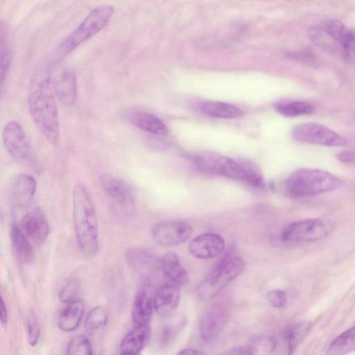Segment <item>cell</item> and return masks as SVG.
<instances>
[{
  "mask_svg": "<svg viewBox=\"0 0 355 355\" xmlns=\"http://www.w3.org/2000/svg\"><path fill=\"white\" fill-rule=\"evenodd\" d=\"M55 96L66 105H73L77 96V82L75 73L71 69L59 72L51 79Z\"/></svg>",
  "mask_w": 355,
  "mask_h": 355,
  "instance_id": "16",
  "label": "cell"
},
{
  "mask_svg": "<svg viewBox=\"0 0 355 355\" xmlns=\"http://www.w3.org/2000/svg\"><path fill=\"white\" fill-rule=\"evenodd\" d=\"M337 158L344 163H351L354 159V155L352 151L345 150L338 153Z\"/></svg>",
  "mask_w": 355,
  "mask_h": 355,
  "instance_id": "39",
  "label": "cell"
},
{
  "mask_svg": "<svg viewBox=\"0 0 355 355\" xmlns=\"http://www.w3.org/2000/svg\"><path fill=\"white\" fill-rule=\"evenodd\" d=\"M268 300L275 308L283 307L287 302V295L282 290H272L268 293Z\"/></svg>",
  "mask_w": 355,
  "mask_h": 355,
  "instance_id": "36",
  "label": "cell"
},
{
  "mask_svg": "<svg viewBox=\"0 0 355 355\" xmlns=\"http://www.w3.org/2000/svg\"><path fill=\"white\" fill-rule=\"evenodd\" d=\"M277 347V342L272 337L257 336L251 339L247 348L250 354H269Z\"/></svg>",
  "mask_w": 355,
  "mask_h": 355,
  "instance_id": "30",
  "label": "cell"
},
{
  "mask_svg": "<svg viewBox=\"0 0 355 355\" xmlns=\"http://www.w3.org/2000/svg\"><path fill=\"white\" fill-rule=\"evenodd\" d=\"M227 354H250L249 351L246 347H237L232 349H230L227 352Z\"/></svg>",
  "mask_w": 355,
  "mask_h": 355,
  "instance_id": "41",
  "label": "cell"
},
{
  "mask_svg": "<svg viewBox=\"0 0 355 355\" xmlns=\"http://www.w3.org/2000/svg\"><path fill=\"white\" fill-rule=\"evenodd\" d=\"M343 181L336 175L321 169L300 168L289 175L285 190L291 197L313 196L339 188Z\"/></svg>",
  "mask_w": 355,
  "mask_h": 355,
  "instance_id": "4",
  "label": "cell"
},
{
  "mask_svg": "<svg viewBox=\"0 0 355 355\" xmlns=\"http://www.w3.org/2000/svg\"><path fill=\"white\" fill-rule=\"evenodd\" d=\"M101 184L104 191L119 205L130 207L135 203V196L130 188L123 181L110 175H102Z\"/></svg>",
  "mask_w": 355,
  "mask_h": 355,
  "instance_id": "19",
  "label": "cell"
},
{
  "mask_svg": "<svg viewBox=\"0 0 355 355\" xmlns=\"http://www.w3.org/2000/svg\"><path fill=\"white\" fill-rule=\"evenodd\" d=\"M27 331L28 343L35 347L40 339V327L34 313L31 312L27 318Z\"/></svg>",
  "mask_w": 355,
  "mask_h": 355,
  "instance_id": "33",
  "label": "cell"
},
{
  "mask_svg": "<svg viewBox=\"0 0 355 355\" xmlns=\"http://www.w3.org/2000/svg\"><path fill=\"white\" fill-rule=\"evenodd\" d=\"M85 306L80 300H73L60 313L58 319L59 328L64 331H72L80 324L83 314Z\"/></svg>",
  "mask_w": 355,
  "mask_h": 355,
  "instance_id": "22",
  "label": "cell"
},
{
  "mask_svg": "<svg viewBox=\"0 0 355 355\" xmlns=\"http://www.w3.org/2000/svg\"><path fill=\"white\" fill-rule=\"evenodd\" d=\"M8 38V27L5 21L0 20V56L10 52Z\"/></svg>",
  "mask_w": 355,
  "mask_h": 355,
  "instance_id": "37",
  "label": "cell"
},
{
  "mask_svg": "<svg viewBox=\"0 0 355 355\" xmlns=\"http://www.w3.org/2000/svg\"><path fill=\"white\" fill-rule=\"evenodd\" d=\"M355 349V327L347 329L336 337L331 343L327 354L340 355L348 354Z\"/></svg>",
  "mask_w": 355,
  "mask_h": 355,
  "instance_id": "27",
  "label": "cell"
},
{
  "mask_svg": "<svg viewBox=\"0 0 355 355\" xmlns=\"http://www.w3.org/2000/svg\"><path fill=\"white\" fill-rule=\"evenodd\" d=\"M114 12L111 5H101L92 10L81 24L58 46L55 58L62 60L80 44L101 31Z\"/></svg>",
  "mask_w": 355,
  "mask_h": 355,
  "instance_id": "5",
  "label": "cell"
},
{
  "mask_svg": "<svg viewBox=\"0 0 355 355\" xmlns=\"http://www.w3.org/2000/svg\"><path fill=\"white\" fill-rule=\"evenodd\" d=\"M193 232L192 226L180 220L162 221L151 227V236L162 246H175L187 241Z\"/></svg>",
  "mask_w": 355,
  "mask_h": 355,
  "instance_id": "9",
  "label": "cell"
},
{
  "mask_svg": "<svg viewBox=\"0 0 355 355\" xmlns=\"http://www.w3.org/2000/svg\"><path fill=\"white\" fill-rule=\"evenodd\" d=\"M325 33L340 45L352 32L347 29L344 24L337 20H331L324 26Z\"/></svg>",
  "mask_w": 355,
  "mask_h": 355,
  "instance_id": "32",
  "label": "cell"
},
{
  "mask_svg": "<svg viewBox=\"0 0 355 355\" xmlns=\"http://www.w3.org/2000/svg\"><path fill=\"white\" fill-rule=\"evenodd\" d=\"M108 313L105 308L98 306L93 308L87 314L85 321V329L92 334L102 329L107 322Z\"/></svg>",
  "mask_w": 355,
  "mask_h": 355,
  "instance_id": "29",
  "label": "cell"
},
{
  "mask_svg": "<svg viewBox=\"0 0 355 355\" xmlns=\"http://www.w3.org/2000/svg\"><path fill=\"white\" fill-rule=\"evenodd\" d=\"M199 168L205 173L222 175L257 187L263 186L261 173L251 164L206 151L200 157Z\"/></svg>",
  "mask_w": 355,
  "mask_h": 355,
  "instance_id": "3",
  "label": "cell"
},
{
  "mask_svg": "<svg viewBox=\"0 0 355 355\" xmlns=\"http://www.w3.org/2000/svg\"><path fill=\"white\" fill-rule=\"evenodd\" d=\"M228 316L229 306L225 302H216L208 308L200 323V336L204 342H211L218 336L226 324Z\"/></svg>",
  "mask_w": 355,
  "mask_h": 355,
  "instance_id": "11",
  "label": "cell"
},
{
  "mask_svg": "<svg viewBox=\"0 0 355 355\" xmlns=\"http://www.w3.org/2000/svg\"><path fill=\"white\" fill-rule=\"evenodd\" d=\"M73 225L78 245L87 257L98 250V225L94 204L87 189L77 184L73 191Z\"/></svg>",
  "mask_w": 355,
  "mask_h": 355,
  "instance_id": "2",
  "label": "cell"
},
{
  "mask_svg": "<svg viewBox=\"0 0 355 355\" xmlns=\"http://www.w3.org/2000/svg\"><path fill=\"white\" fill-rule=\"evenodd\" d=\"M128 265L141 275L150 279L157 275L161 269V261L145 249L131 247L125 252Z\"/></svg>",
  "mask_w": 355,
  "mask_h": 355,
  "instance_id": "12",
  "label": "cell"
},
{
  "mask_svg": "<svg viewBox=\"0 0 355 355\" xmlns=\"http://www.w3.org/2000/svg\"><path fill=\"white\" fill-rule=\"evenodd\" d=\"M66 354L69 355L92 354V347L89 338L84 334L73 336L67 345Z\"/></svg>",
  "mask_w": 355,
  "mask_h": 355,
  "instance_id": "31",
  "label": "cell"
},
{
  "mask_svg": "<svg viewBox=\"0 0 355 355\" xmlns=\"http://www.w3.org/2000/svg\"><path fill=\"white\" fill-rule=\"evenodd\" d=\"M179 286L170 281L157 288L153 302V308L159 315H166L178 307L181 295Z\"/></svg>",
  "mask_w": 355,
  "mask_h": 355,
  "instance_id": "17",
  "label": "cell"
},
{
  "mask_svg": "<svg viewBox=\"0 0 355 355\" xmlns=\"http://www.w3.org/2000/svg\"><path fill=\"white\" fill-rule=\"evenodd\" d=\"M180 326L175 327H166L164 328L162 333V343L164 345H168L175 337L178 332Z\"/></svg>",
  "mask_w": 355,
  "mask_h": 355,
  "instance_id": "38",
  "label": "cell"
},
{
  "mask_svg": "<svg viewBox=\"0 0 355 355\" xmlns=\"http://www.w3.org/2000/svg\"><path fill=\"white\" fill-rule=\"evenodd\" d=\"M245 269V263L239 257L224 258L197 286L198 298L204 302L214 299Z\"/></svg>",
  "mask_w": 355,
  "mask_h": 355,
  "instance_id": "6",
  "label": "cell"
},
{
  "mask_svg": "<svg viewBox=\"0 0 355 355\" xmlns=\"http://www.w3.org/2000/svg\"><path fill=\"white\" fill-rule=\"evenodd\" d=\"M11 62V53L0 56V98L6 83Z\"/></svg>",
  "mask_w": 355,
  "mask_h": 355,
  "instance_id": "35",
  "label": "cell"
},
{
  "mask_svg": "<svg viewBox=\"0 0 355 355\" xmlns=\"http://www.w3.org/2000/svg\"><path fill=\"white\" fill-rule=\"evenodd\" d=\"M2 139L6 150L17 162H24L30 158L31 146L21 125L16 121L5 125Z\"/></svg>",
  "mask_w": 355,
  "mask_h": 355,
  "instance_id": "10",
  "label": "cell"
},
{
  "mask_svg": "<svg viewBox=\"0 0 355 355\" xmlns=\"http://www.w3.org/2000/svg\"><path fill=\"white\" fill-rule=\"evenodd\" d=\"M311 328L307 322H300L284 331L282 336L286 343L287 353L292 354L304 339Z\"/></svg>",
  "mask_w": 355,
  "mask_h": 355,
  "instance_id": "26",
  "label": "cell"
},
{
  "mask_svg": "<svg viewBox=\"0 0 355 355\" xmlns=\"http://www.w3.org/2000/svg\"><path fill=\"white\" fill-rule=\"evenodd\" d=\"M179 354H203L205 352L199 351L198 349H191V348H186L183 349L178 353Z\"/></svg>",
  "mask_w": 355,
  "mask_h": 355,
  "instance_id": "42",
  "label": "cell"
},
{
  "mask_svg": "<svg viewBox=\"0 0 355 355\" xmlns=\"http://www.w3.org/2000/svg\"><path fill=\"white\" fill-rule=\"evenodd\" d=\"M223 238L216 233H204L193 238L188 250L195 258L211 259L220 255L225 249Z\"/></svg>",
  "mask_w": 355,
  "mask_h": 355,
  "instance_id": "13",
  "label": "cell"
},
{
  "mask_svg": "<svg viewBox=\"0 0 355 355\" xmlns=\"http://www.w3.org/2000/svg\"><path fill=\"white\" fill-rule=\"evenodd\" d=\"M28 107L37 129L53 146L60 143V121L51 78L44 76L34 80L28 94Z\"/></svg>",
  "mask_w": 355,
  "mask_h": 355,
  "instance_id": "1",
  "label": "cell"
},
{
  "mask_svg": "<svg viewBox=\"0 0 355 355\" xmlns=\"http://www.w3.org/2000/svg\"><path fill=\"white\" fill-rule=\"evenodd\" d=\"M275 109L280 114L294 117L309 114L313 112V106L302 101H282L275 104Z\"/></svg>",
  "mask_w": 355,
  "mask_h": 355,
  "instance_id": "28",
  "label": "cell"
},
{
  "mask_svg": "<svg viewBox=\"0 0 355 355\" xmlns=\"http://www.w3.org/2000/svg\"><path fill=\"white\" fill-rule=\"evenodd\" d=\"M200 111L209 116L218 119H237L243 115V112L237 107L221 101H207L200 106Z\"/></svg>",
  "mask_w": 355,
  "mask_h": 355,
  "instance_id": "23",
  "label": "cell"
},
{
  "mask_svg": "<svg viewBox=\"0 0 355 355\" xmlns=\"http://www.w3.org/2000/svg\"><path fill=\"white\" fill-rule=\"evenodd\" d=\"M0 321L6 324L8 321V313L4 301L0 294Z\"/></svg>",
  "mask_w": 355,
  "mask_h": 355,
  "instance_id": "40",
  "label": "cell"
},
{
  "mask_svg": "<svg viewBox=\"0 0 355 355\" xmlns=\"http://www.w3.org/2000/svg\"><path fill=\"white\" fill-rule=\"evenodd\" d=\"M130 121L137 127L151 134L166 135L168 133V129L164 122L151 114L137 112L131 115Z\"/></svg>",
  "mask_w": 355,
  "mask_h": 355,
  "instance_id": "24",
  "label": "cell"
},
{
  "mask_svg": "<svg viewBox=\"0 0 355 355\" xmlns=\"http://www.w3.org/2000/svg\"><path fill=\"white\" fill-rule=\"evenodd\" d=\"M11 242L18 257L24 262L31 261L33 249L31 241L19 227L12 225L10 231Z\"/></svg>",
  "mask_w": 355,
  "mask_h": 355,
  "instance_id": "25",
  "label": "cell"
},
{
  "mask_svg": "<svg viewBox=\"0 0 355 355\" xmlns=\"http://www.w3.org/2000/svg\"><path fill=\"white\" fill-rule=\"evenodd\" d=\"M153 302L148 289L143 288L136 294L132 307V319L135 326L148 325L151 320Z\"/></svg>",
  "mask_w": 355,
  "mask_h": 355,
  "instance_id": "20",
  "label": "cell"
},
{
  "mask_svg": "<svg viewBox=\"0 0 355 355\" xmlns=\"http://www.w3.org/2000/svg\"><path fill=\"white\" fill-rule=\"evenodd\" d=\"M329 227L318 218L303 219L287 225L281 234L284 241H315L324 238Z\"/></svg>",
  "mask_w": 355,
  "mask_h": 355,
  "instance_id": "8",
  "label": "cell"
},
{
  "mask_svg": "<svg viewBox=\"0 0 355 355\" xmlns=\"http://www.w3.org/2000/svg\"><path fill=\"white\" fill-rule=\"evenodd\" d=\"M161 269L169 280L178 286L186 285L189 276L186 270L182 266L178 255L173 252H168L161 260Z\"/></svg>",
  "mask_w": 355,
  "mask_h": 355,
  "instance_id": "21",
  "label": "cell"
},
{
  "mask_svg": "<svg viewBox=\"0 0 355 355\" xmlns=\"http://www.w3.org/2000/svg\"><path fill=\"white\" fill-rule=\"evenodd\" d=\"M37 189L35 179L31 175L20 173L16 175L10 187V200L15 208H23L33 200Z\"/></svg>",
  "mask_w": 355,
  "mask_h": 355,
  "instance_id": "15",
  "label": "cell"
},
{
  "mask_svg": "<svg viewBox=\"0 0 355 355\" xmlns=\"http://www.w3.org/2000/svg\"><path fill=\"white\" fill-rule=\"evenodd\" d=\"M151 336L149 325L135 326L123 338L120 345V354L137 355L148 344Z\"/></svg>",
  "mask_w": 355,
  "mask_h": 355,
  "instance_id": "18",
  "label": "cell"
},
{
  "mask_svg": "<svg viewBox=\"0 0 355 355\" xmlns=\"http://www.w3.org/2000/svg\"><path fill=\"white\" fill-rule=\"evenodd\" d=\"M19 227L30 241L37 245L42 244L50 232L49 223L38 208L28 211L24 216Z\"/></svg>",
  "mask_w": 355,
  "mask_h": 355,
  "instance_id": "14",
  "label": "cell"
},
{
  "mask_svg": "<svg viewBox=\"0 0 355 355\" xmlns=\"http://www.w3.org/2000/svg\"><path fill=\"white\" fill-rule=\"evenodd\" d=\"M293 138L300 142L323 146H345V138L329 128L316 123H304L295 125L292 131Z\"/></svg>",
  "mask_w": 355,
  "mask_h": 355,
  "instance_id": "7",
  "label": "cell"
},
{
  "mask_svg": "<svg viewBox=\"0 0 355 355\" xmlns=\"http://www.w3.org/2000/svg\"><path fill=\"white\" fill-rule=\"evenodd\" d=\"M80 283L78 279L69 280L61 289L59 296L62 302L69 303L76 299L78 293Z\"/></svg>",
  "mask_w": 355,
  "mask_h": 355,
  "instance_id": "34",
  "label": "cell"
}]
</instances>
